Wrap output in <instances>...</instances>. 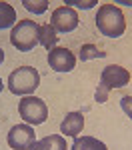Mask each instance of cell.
Instances as JSON below:
<instances>
[{"mask_svg": "<svg viewBox=\"0 0 132 150\" xmlns=\"http://www.w3.org/2000/svg\"><path fill=\"white\" fill-rule=\"evenodd\" d=\"M96 26H98V30L104 36L118 38L126 30V20H124V14H122V10L118 6L102 4L98 8V14H96Z\"/></svg>", "mask_w": 132, "mask_h": 150, "instance_id": "obj_1", "label": "cell"}, {"mask_svg": "<svg viewBox=\"0 0 132 150\" xmlns=\"http://www.w3.org/2000/svg\"><path fill=\"white\" fill-rule=\"evenodd\" d=\"M10 44L20 52H30L36 44H40V26L32 20H20L12 26Z\"/></svg>", "mask_w": 132, "mask_h": 150, "instance_id": "obj_2", "label": "cell"}, {"mask_svg": "<svg viewBox=\"0 0 132 150\" xmlns=\"http://www.w3.org/2000/svg\"><path fill=\"white\" fill-rule=\"evenodd\" d=\"M40 84V74L32 66H20L12 70L8 76V90L18 96H28L38 88Z\"/></svg>", "mask_w": 132, "mask_h": 150, "instance_id": "obj_3", "label": "cell"}, {"mask_svg": "<svg viewBox=\"0 0 132 150\" xmlns=\"http://www.w3.org/2000/svg\"><path fill=\"white\" fill-rule=\"evenodd\" d=\"M18 114L26 124L30 126H38L44 124L48 118V106L42 98L36 96H24L22 100L18 102Z\"/></svg>", "mask_w": 132, "mask_h": 150, "instance_id": "obj_4", "label": "cell"}, {"mask_svg": "<svg viewBox=\"0 0 132 150\" xmlns=\"http://www.w3.org/2000/svg\"><path fill=\"white\" fill-rule=\"evenodd\" d=\"M50 26L56 30V34H66L72 32L78 26V14L72 10L70 6H58L50 16Z\"/></svg>", "mask_w": 132, "mask_h": 150, "instance_id": "obj_5", "label": "cell"}, {"mask_svg": "<svg viewBox=\"0 0 132 150\" xmlns=\"http://www.w3.org/2000/svg\"><path fill=\"white\" fill-rule=\"evenodd\" d=\"M8 146L14 150H28L36 142V132L30 124H16L8 132Z\"/></svg>", "mask_w": 132, "mask_h": 150, "instance_id": "obj_6", "label": "cell"}, {"mask_svg": "<svg viewBox=\"0 0 132 150\" xmlns=\"http://www.w3.org/2000/svg\"><path fill=\"white\" fill-rule=\"evenodd\" d=\"M130 82V72L118 64H110L100 72V84H104L108 90L112 88H122Z\"/></svg>", "mask_w": 132, "mask_h": 150, "instance_id": "obj_7", "label": "cell"}, {"mask_svg": "<svg viewBox=\"0 0 132 150\" xmlns=\"http://www.w3.org/2000/svg\"><path fill=\"white\" fill-rule=\"evenodd\" d=\"M48 64L54 72H70L76 66V56L68 48H54L48 54Z\"/></svg>", "mask_w": 132, "mask_h": 150, "instance_id": "obj_8", "label": "cell"}, {"mask_svg": "<svg viewBox=\"0 0 132 150\" xmlns=\"http://www.w3.org/2000/svg\"><path fill=\"white\" fill-rule=\"evenodd\" d=\"M84 128V116L82 112H70V114H66V118L62 120V124H60V132L64 134V136H72V138H76L80 132H82Z\"/></svg>", "mask_w": 132, "mask_h": 150, "instance_id": "obj_9", "label": "cell"}, {"mask_svg": "<svg viewBox=\"0 0 132 150\" xmlns=\"http://www.w3.org/2000/svg\"><path fill=\"white\" fill-rule=\"evenodd\" d=\"M28 150H66V138L60 134H50L36 140Z\"/></svg>", "mask_w": 132, "mask_h": 150, "instance_id": "obj_10", "label": "cell"}, {"mask_svg": "<svg viewBox=\"0 0 132 150\" xmlns=\"http://www.w3.org/2000/svg\"><path fill=\"white\" fill-rule=\"evenodd\" d=\"M70 150H108L104 142H100L94 136H76Z\"/></svg>", "mask_w": 132, "mask_h": 150, "instance_id": "obj_11", "label": "cell"}, {"mask_svg": "<svg viewBox=\"0 0 132 150\" xmlns=\"http://www.w3.org/2000/svg\"><path fill=\"white\" fill-rule=\"evenodd\" d=\"M56 42H58V34H56V30H54L50 24L40 26V44L46 48L48 52L56 48Z\"/></svg>", "mask_w": 132, "mask_h": 150, "instance_id": "obj_12", "label": "cell"}, {"mask_svg": "<svg viewBox=\"0 0 132 150\" xmlns=\"http://www.w3.org/2000/svg\"><path fill=\"white\" fill-rule=\"evenodd\" d=\"M16 24V10L8 2H0V30L10 28Z\"/></svg>", "mask_w": 132, "mask_h": 150, "instance_id": "obj_13", "label": "cell"}, {"mask_svg": "<svg viewBox=\"0 0 132 150\" xmlns=\"http://www.w3.org/2000/svg\"><path fill=\"white\" fill-rule=\"evenodd\" d=\"M80 60L82 62H86V60H94V58H102V56H106L102 50H98V48L94 46V44H84L82 48H80Z\"/></svg>", "mask_w": 132, "mask_h": 150, "instance_id": "obj_14", "label": "cell"}, {"mask_svg": "<svg viewBox=\"0 0 132 150\" xmlns=\"http://www.w3.org/2000/svg\"><path fill=\"white\" fill-rule=\"evenodd\" d=\"M48 0H40V2H32V0H24L22 6L26 8L28 12H34V14H42V12H46L48 8Z\"/></svg>", "mask_w": 132, "mask_h": 150, "instance_id": "obj_15", "label": "cell"}, {"mask_svg": "<svg viewBox=\"0 0 132 150\" xmlns=\"http://www.w3.org/2000/svg\"><path fill=\"white\" fill-rule=\"evenodd\" d=\"M108 94H110V90H108L106 86H104V84H98V88H96V94H94L96 102H98V104L106 102V100H108Z\"/></svg>", "mask_w": 132, "mask_h": 150, "instance_id": "obj_16", "label": "cell"}, {"mask_svg": "<svg viewBox=\"0 0 132 150\" xmlns=\"http://www.w3.org/2000/svg\"><path fill=\"white\" fill-rule=\"evenodd\" d=\"M120 106H122V110L128 114V118L132 120V96H122V100H120Z\"/></svg>", "mask_w": 132, "mask_h": 150, "instance_id": "obj_17", "label": "cell"}, {"mask_svg": "<svg viewBox=\"0 0 132 150\" xmlns=\"http://www.w3.org/2000/svg\"><path fill=\"white\" fill-rule=\"evenodd\" d=\"M64 6H78V8H92L96 6L94 0H90V2H78V0H66L64 2Z\"/></svg>", "mask_w": 132, "mask_h": 150, "instance_id": "obj_18", "label": "cell"}, {"mask_svg": "<svg viewBox=\"0 0 132 150\" xmlns=\"http://www.w3.org/2000/svg\"><path fill=\"white\" fill-rule=\"evenodd\" d=\"M2 62H4V50L0 48V64H2Z\"/></svg>", "mask_w": 132, "mask_h": 150, "instance_id": "obj_19", "label": "cell"}, {"mask_svg": "<svg viewBox=\"0 0 132 150\" xmlns=\"http://www.w3.org/2000/svg\"><path fill=\"white\" fill-rule=\"evenodd\" d=\"M2 88H4V84H2V78H0V92H2Z\"/></svg>", "mask_w": 132, "mask_h": 150, "instance_id": "obj_20", "label": "cell"}, {"mask_svg": "<svg viewBox=\"0 0 132 150\" xmlns=\"http://www.w3.org/2000/svg\"><path fill=\"white\" fill-rule=\"evenodd\" d=\"M122 4H128V6H132V0H130V2H122Z\"/></svg>", "mask_w": 132, "mask_h": 150, "instance_id": "obj_21", "label": "cell"}]
</instances>
